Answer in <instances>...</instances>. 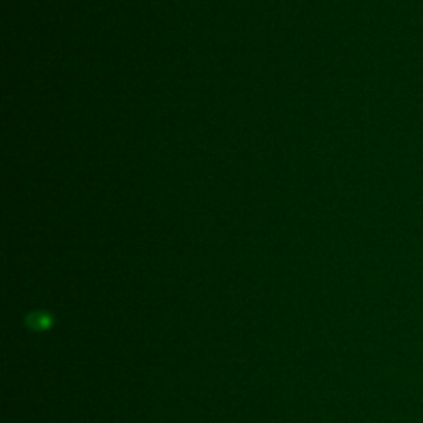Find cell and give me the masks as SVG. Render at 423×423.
<instances>
[{
    "instance_id": "6da1fadb",
    "label": "cell",
    "mask_w": 423,
    "mask_h": 423,
    "mask_svg": "<svg viewBox=\"0 0 423 423\" xmlns=\"http://www.w3.org/2000/svg\"><path fill=\"white\" fill-rule=\"evenodd\" d=\"M52 323H53L52 316H50L48 313H43V311H37V313H32L27 318L28 328L33 329V331L48 329L50 326H52Z\"/></svg>"
}]
</instances>
